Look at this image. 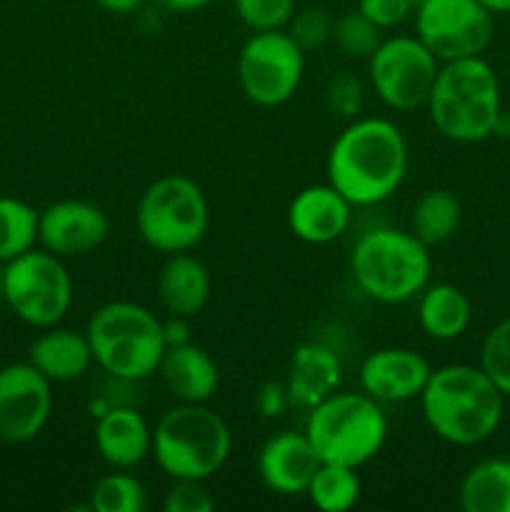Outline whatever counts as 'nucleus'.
I'll return each mask as SVG.
<instances>
[{
  "label": "nucleus",
  "mask_w": 510,
  "mask_h": 512,
  "mask_svg": "<svg viewBox=\"0 0 510 512\" xmlns=\"http://www.w3.org/2000/svg\"><path fill=\"white\" fill-rule=\"evenodd\" d=\"M5 298V270H3V263H0V300Z\"/></svg>",
  "instance_id": "obj_41"
},
{
  "label": "nucleus",
  "mask_w": 510,
  "mask_h": 512,
  "mask_svg": "<svg viewBox=\"0 0 510 512\" xmlns=\"http://www.w3.org/2000/svg\"><path fill=\"white\" fill-rule=\"evenodd\" d=\"M290 403L288 388L278 383H265L258 393V410L265 418H278L285 410V405Z\"/></svg>",
  "instance_id": "obj_36"
},
{
  "label": "nucleus",
  "mask_w": 510,
  "mask_h": 512,
  "mask_svg": "<svg viewBox=\"0 0 510 512\" xmlns=\"http://www.w3.org/2000/svg\"><path fill=\"white\" fill-rule=\"evenodd\" d=\"M430 270V248L410 230H365L350 253V273L355 285L375 303H408L423 293Z\"/></svg>",
  "instance_id": "obj_4"
},
{
  "label": "nucleus",
  "mask_w": 510,
  "mask_h": 512,
  "mask_svg": "<svg viewBox=\"0 0 510 512\" xmlns=\"http://www.w3.org/2000/svg\"><path fill=\"white\" fill-rule=\"evenodd\" d=\"M305 53L288 30L253 33L238 53V83L245 98L260 108L288 103L300 88Z\"/></svg>",
  "instance_id": "obj_10"
},
{
  "label": "nucleus",
  "mask_w": 510,
  "mask_h": 512,
  "mask_svg": "<svg viewBox=\"0 0 510 512\" xmlns=\"http://www.w3.org/2000/svg\"><path fill=\"white\" fill-rule=\"evenodd\" d=\"M233 5L253 33L283 30L295 13V0H233Z\"/></svg>",
  "instance_id": "obj_31"
},
{
  "label": "nucleus",
  "mask_w": 510,
  "mask_h": 512,
  "mask_svg": "<svg viewBox=\"0 0 510 512\" xmlns=\"http://www.w3.org/2000/svg\"><path fill=\"white\" fill-rule=\"evenodd\" d=\"M410 3H413V5H418V3H423V0H410Z\"/></svg>",
  "instance_id": "obj_42"
},
{
  "label": "nucleus",
  "mask_w": 510,
  "mask_h": 512,
  "mask_svg": "<svg viewBox=\"0 0 510 512\" xmlns=\"http://www.w3.org/2000/svg\"><path fill=\"white\" fill-rule=\"evenodd\" d=\"M440 60L415 35L383 40L368 58L370 83L390 110L410 113L428 105Z\"/></svg>",
  "instance_id": "obj_12"
},
{
  "label": "nucleus",
  "mask_w": 510,
  "mask_h": 512,
  "mask_svg": "<svg viewBox=\"0 0 510 512\" xmlns=\"http://www.w3.org/2000/svg\"><path fill=\"white\" fill-rule=\"evenodd\" d=\"M408 173V143L393 120L358 118L345 125L328 153V183L353 208L388 200Z\"/></svg>",
  "instance_id": "obj_1"
},
{
  "label": "nucleus",
  "mask_w": 510,
  "mask_h": 512,
  "mask_svg": "<svg viewBox=\"0 0 510 512\" xmlns=\"http://www.w3.org/2000/svg\"><path fill=\"white\" fill-rule=\"evenodd\" d=\"M428 110L443 138L465 145L488 140L503 113L500 80L493 65L483 55L440 63Z\"/></svg>",
  "instance_id": "obj_3"
},
{
  "label": "nucleus",
  "mask_w": 510,
  "mask_h": 512,
  "mask_svg": "<svg viewBox=\"0 0 510 512\" xmlns=\"http://www.w3.org/2000/svg\"><path fill=\"white\" fill-rule=\"evenodd\" d=\"M430 373V363L415 350L380 348L360 365V388L378 403H405L420 398Z\"/></svg>",
  "instance_id": "obj_15"
},
{
  "label": "nucleus",
  "mask_w": 510,
  "mask_h": 512,
  "mask_svg": "<svg viewBox=\"0 0 510 512\" xmlns=\"http://www.w3.org/2000/svg\"><path fill=\"white\" fill-rule=\"evenodd\" d=\"M458 503L465 512H510V458H488L463 475Z\"/></svg>",
  "instance_id": "obj_24"
},
{
  "label": "nucleus",
  "mask_w": 510,
  "mask_h": 512,
  "mask_svg": "<svg viewBox=\"0 0 510 512\" xmlns=\"http://www.w3.org/2000/svg\"><path fill=\"white\" fill-rule=\"evenodd\" d=\"M3 270V300L23 323L45 330L68 315L73 305V280L58 255L30 248L8 260Z\"/></svg>",
  "instance_id": "obj_9"
},
{
  "label": "nucleus",
  "mask_w": 510,
  "mask_h": 512,
  "mask_svg": "<svg viewBox=\"0 0 510 512\" xmlns=\"http://www.w3.org/2000/svg\"><path fill=\"white\" fill-rule=\"evenodd\" d=\"M328 103L330 110L343 118H353L360 113L363 105V85L353 75H338L328 88Z\"/></svg>",
  "instance_id": "obj_35"
},
{
  "label": "nucleus",
  "mask_w": 510,
  "mask_h": 512,
  "mask_svg": "<svg viewBox=\"0 0 510 512\" xmlns=\"http://www.w3.org/2000/svg\"><path fill=\"white\" fill-rule=\"evenodd\" d=\"M208 200L185 175H163L143 190L135 225L145 243L165 255L190 253L208 233Z\"/></svg>",
  "instance_id": "obj_8"
},
{
  "label": "nucleus",
  "mask_w": 510,
  "mask_h": 512,
  "mask_svg": "<svg viewBox=\"0 0 510 512\" xmlns=\"http://www.w3.org/2000/svg\"><path fill=\"white\" fill-rule=\"evenodd\" d=\"M493 33L495 15L480 0H423L415 5V38L440 63L483 55Z\"/></svg>",
  "instance_id": "obj_11"
},
{
  "label": "nucleus",
  "mask_w": 510,
  "mask_h": 512,
  "mask_svg": "<svg viewBox=\"0 0 510 512\" xmlns=\"http://www.w3.org/2000/svg\"><path fill=\"white\" fill-rule=\"evenodd\" d=\"M420 410L440 440L470 448L493 438L505 415V395L480 365H443L420 393Z\"/></svg>",
  "instance_id": "obj_2"
},
{
  "label": "nucleus",
  "mask_w": 510,
  "mask_h": 512,
  "mask_svg": "<svg viewBox=\"0 0 510 512\" xmlns=\"http://www.w3.org/2000/svg\"><path fill=\"white\" fill-rule=\"evenodd\" d=\"M158 373L178 403H208L220 385L218 365L195 343L165 348Z\"/></svg>",
  "instance_id": "obj_20"
},
{
  "label": "nucleus",
  "mask_w": 510,
  "mask_h": 512,
  "mask_svg": "<svg viewBox=\"0 0 510 512\" xmlns=\"http://www.w3.org/2000/svg\"><path fill=\"white\" fill-rule=\"evenodd\" d=\"M230 428L205 403H180L160 415L153 455L170 480H208L228 463Z\"/></svg>",
  "instance_id": "obj_6"
},
{
  "label": "nucleus",
  "mask_w": 510,
  "mask_h": 512,
  "mask_svg": "<svg viewBox=\"0 0 510 512\" xmlns=\"http://www.w3.org/2000/svg\"><path fill=\"white\" fill-rule=\"evenodd\" d=\"M163 340L165 348H178V345L193 343V340H190V318L170 315V320L163 323Z\"/></svg>",
  "instance_id": "obj_37"
},
{
  "label": "nucleus",
  "mask_w": 510,
  "mask_h": 512,
  "mask_svg": "<svg viewBox=\"0 0 510 512\" xmlns=\"http://www.w3.org/2000/svg\"><path fill=\"white\" fill-rule=\"evenodd\" d=\"M305 435L320 463L363 468L383 450L388 420L378 400L365 393L328 395L308 410Z\"/></svg>",
  "instance_id": "obj_7"
},
{
  "label": "nucleus",
  "mask_w": 510,
  "mask_h": 512,
  "mask_svg": "<svg viewBox=\"0 0 510 512\" xmlns=\"http://www.w3.org/2000/svg\"><path fill=\"white\" fill-rule=\"evenodd\" d=\"M358 10L380 30H388L408 20L415 5L410 0H358Z\"/></svg>",
  "instance_id": "obj_34"
},
{
  "label": "nucleus",
  "mask_w": 510,
  "mask_h": 512,
  "mask_svg": "<svg viewBox=\"0 0 510 512\" xmlns=\"http://www.w3.org/2000/svg\"><path fill=\"white\" fill-rule=\"evenodd\" d=\"M210 290H213V283H210L208 268L195 255H168L158 275V293L160 303L170 315L195 318L208 305Z\"/></svg>",
  "instance_id": "obj_22"
},
{
  "label": "nucleus",
  "mask_w": 510,
  "mask_h": 512,
  "mask_svg": "<svg viewBox=\"0 0 510 512\" xmlns=\"http://www.w3.org/2000/svg\"><path fill=\"white\" fill-rule=\"evenodd\" d=\"M93 3L113 15H133L143 10L148 0H93Z\"/></svg>",
  "instance_id": "obj_39"
},
{
  "label": "nucleus",
  "mask_w": 510,
  "mask_h": 512,
  "mask_svg": "<svg viewBox=\"0 0 510 512\" xmlns=\"http://www.w3.org/2000/svg\"><path fill=\"white\" fill-rule=\"evenodd\" d=\"M28 363L40 370L50 383H70L83 378L95 360L88 335L53 325L30 343Z\"/></svg>",
  "instance_id": "obj_21"
},
{
  "label": "nucleus",
  "mask_w": 510,
  "mask_h": 512,
  "mask_svg": "<svg viewBox=\"0 0 510 512\" xmlns=\"http://www.w3.org/2000/svg\"><path fill=\"white\" fill-rule=\"evenodd\" d=\"M470 315H473L470 300L458 285H425L420 293L418 323L428 338L443 340V343L460 338L468 330Z\"/></svg>",
  "instance_id": "obj_23"
},
{
  "label": "nucleus",
  "mask_w": 510,
  "mask_h": 512,
  "mask_svg": "<svg viewBox=\"0 0 510 512\" xmlns=\"http://www.w3.org/2000/svg\"><path fill=\"white\" fill-rule=\"evenodd\" d=\"M463 208L450 190H425L410 213V233L428 248L443 245L458 233Z\"/></svg>",
  "instance_id": "obj_25"
},
{
  "label": "nucleus",
  "mask_w": 510,
  "mask_h": 512,
  "mask_svg": "<svg viewBox=\"0 0 510 512\" xmlns=\"http://www.w3.org/2000/svg\"><path fill=\"white\" fill-rule=\"evenodd\" d=\"M480 368L498 385L505 400H510V315L490 328L480 348Z\"/></svg>",
  "instance_id": "obj_30"
},
{
  "label": "nucleus",
  "mask_w": 510,
  "mask_h": 512,
  "mask_svg": "<svg viewBox=\"0 0 510 512\" xmlns=\"http://www.w3.org/2000/svg\"><path fill=\"white\" fill-rule=\"evenodd\" d=\"M50 380L30 363L0 368V440L23 445L38 438L53 413Z\"/></svg>",
  "instance_id": "obj_13"
},
{
  "label": "nucleus",
  "mask_w": 510,
  "mask_h": 512,
  "mask_svg": "<svg viewBox=\"0 0 510 512\" xmlns=\"http://www.w3.org/2000/svg\"><path fill=\"white\" fill-rule=\"evenodd\" d=\"M350 210L343 193L325 185H308L288 205V228L308 245H328L338 240L350 225Z\"/></svg>",
  "instance_id": "obj_17"
},
{
  "label": "nucleus",
  "mask_w": 510,
  "mask_h": 512,
  "mask_svg": "<svg viewBox=\"0 0 510 512\" xmlns=\"http://www.w3.org/2000/svg\"><path fill=\"white\" fill-rule=\"evenodd\" d=\"M333 38L338 43V48L343 50L348 58H365L375 53L383 38H380L378 25L370 23L360 10H350L343 13L333 23Z\"/></svg>",
  "instance_id": "obj_29"
},
{
  "label": "nucleus",
  "mask_w": 510,
  "mask_h": 512,
  "mask_svg": "<svg viewBox=\"0 0 510 512\" xmlns=\"http://www.w3.org/2000/svg\"><path fill=\"white\" fill-rule=\"evenodd\" d=\"M108 230V215L88 200H58L38 213V243L58 258L93 253Z\"/></svg>",
  "instance_id": "obj_14"
},
{
  "label": "nucleus",
  "mask_w": 510,
  "mask_h": 512,
  "mask_svg": "<svg viewBox=\"0 0 510 512\" xmlns=\"http://www.w3.org/2000/svg\"><path fill=\"white\" fill-rule=\"evenodd\" d=\"M148 493L135 475L125 470L103 475L90 490V510L95 512H143Z\"/></svg>",
  "instance_id": "obj_28"
},
{
  "label": "nucleus",
  "mask_w": 510,
  "mask_h": 512,
  "mask_svg": "<svg viewBox=\"0 0 510 512\" xmlns=\"http://www.w3.org/2000/svg\"><path fill=\"white\" fill-rule=\"evenodd\" d=\"M485 8L493 15H508L510 13V0H480Z\"/></svg>",
  "instance_id": "obj_40"
},
{
  "label": "nucleus",
  "mask_w": 510,
  "mask_h": 512,
  "mask_svg": "<svg viewBox=\"0 0 510 512\" xmlns=\"http://www.w3.org/2000/svg\"><path fill=\"white\" fill-rule=\"evenodd\" d=\"M38 243V210L10 195H0V263L18 258Z\"/></svg>",
  "instance_id": "obj_27"
},
{
  "label": "nucleus",
  "mask_w": 510,
  "mask_h": 512,
  "mask_svg": "<svg viewBox=\"0 0 510 512\" xmlns=\"http://www.w3.org/2000/svg\"><path fill=\"white\" fill-rule=\"evenodd\" d=\"M95 448L113 470H130L153 453V430L135 408L115 405L95 423Z\"/></svg>",
  "instance_id": "obj_18"
},
{
  "label": "nucleus",
  "mask_w": 510,
  "mask_h": 512,
  "mask_svg": "<svg viewBox=\"0 0 510 512\" xmlns=\"http://www.w3.org/2000/svg\"><path fill=\"white\" fill-rule=\"evenodd\" d=\"M160 10L165 13H178V15H188V13H198V10L208 8L213 0H153Z\"/></svg>",
  "instance_id": "obj_38"
},
{
  "label": "nucleus",
  "mask_w": 510,
  "mask_h": 512,
  "mask_svg": "<svg viewBox=\"0 0 510 512\" xmlns=\"http://www.w3.org/2000/svg\"><path fill=\"white\" fill-rule=\"evenodd\" d=\"M310 3H320V0H310Z\"/></svg>",
  "instance_id": "obj_43"
},
{
  "label": "nucleus",
  "mask_w": 510,
  "mask_h": 512,
  "mask_svg": "<svg viewBox=\"0 0 510 512\" xmlns=\"http://www.w3.org/2000/svg\"><path fill=\"white\" fill-rule=\"evenodd\" d=\"M360 493H363V483L358 478V468L335 463H320L305 490L310 503L323 512H345L355 508Z\"/></svg>",
  "instance_id": "obj_26"
},
{
  "label": "nucleus",
  "mask_w": 510,
  "mask_h": 512,
  "mask_svg": "<svg viewBox=\"0 0 510 512\" xmlns=\"http://www.w3.org/2000/svg\"><path fill=\"white\" fill-rule=\"evenodd\" d=\"M85 335L95 365L110 378L135 383L158 373L165 353L163 320L143 305L125 300L103 305L90 315Z\"/></svg>",
  "instance_id": "obj_5"
},
{
  "label": "nucleus",
  "mask_w": 510,
  "mask_h": 512,
  "mask_svg": "<svg viewBox=\"0 0 510 512\" xmlns=\"http://www.w3.org/2000/svg\"><path fill=\"white\" fill-rule=\"evenodd\" d=\"M290 38L300 45L303 53L318 50L333 38V20L325 10L320 8H305L300 13H293L290 23L285 25Z\"/></svg>",
  "instance_id": "obj_32"
},
{
  "label": "nucleus",
  "mask_w": 510,
  "mask_h": 512,
  "mask_svg": "<svg viewBox=\"0 0 510 512\" xmlns=\"http://www.w3.org/2000/svg\"><path fill=\"white\" fill-rule=\"evenodd\" d=\"M213 505L205 480H173L163 500L165 512H210Z\"/></svg>",
  "instance_id": "obj_33"
},
{
  "label": "nucleus",
  "mask_w": 510,
  "mask_h": 512,
  "mask_svg": "<svg viewBox=\"0 0 510 512\" xmlns=\"http://www.w3.org/2000/svg\"><path fill=\"white\" fill-rule=\"evenodd\" d=\"M320 468V458L310 445L308 435L283 430L263 443L258 453L260 480L275 495H305L315 470Z\"/></svg>",
  "instance_id": "obj_16"
},
{
  "label": "nucleus",
  "mask_w": 510,
  "mask_h": 512,
  "mask_svg": "<svg viewBox=\"0 0 510 512\" xmlns=\"http://www.w3.org/2000/svg\"><path fill=\"white\" fill-rule=\"evenodd\" d=\"M343 380L340 358L320 343H303L295 348L288 370V398L295 408L310 410L333 395Z\"/></svg>",
  "instance_id": "obj_19"
}]
</instances>
